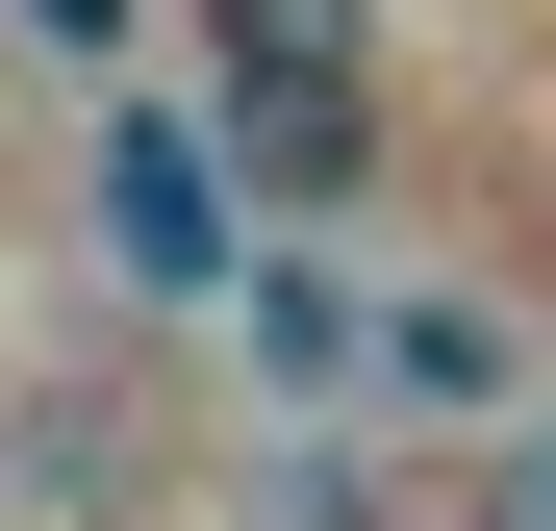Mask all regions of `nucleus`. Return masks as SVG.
<instances>
[{
	"instance_id": "nucleus-1",
	"label": "nucleus",
	"mask_w": 556,
	"mask_h": 531,
	"mask_svg": "<svg viewBox=\"0 0 556 531\" xmlns=\"http://www.w3.org/2000/svg\"><path fill=\"white\" fill-rule=\"evenodd\" d=\"M177 26H203V152H228V203L354 228V177H380V0H177Z\"/></svg>"
},
{
	"instance_id": "nucleus-2",
	"label": "nucleus",
	"mask_w": 556,
	"mask_h": 531,
	"mask_svg": "<svg viewBox=\"0 0 556 531\" xmlns=\"http://www.w3.org/2000/svg\"><path fill=\"white\" fill-rule=\"evenodd\" d=\"M102 279L127 304H228V152L177 102H127V76H102Z\"/></svg>"
},
{
	"instance_id": "nucleus-3",
	"label": "nucleus",
	"mask_w": 556,
	"mask_h": 531,
	"mask_svg": "<svg viewBox=\"0 0 556 531\" xmlns=\"http://www.w3.org/2000/svg\"><path fill=\"white\" fill-rule=\"evenodd\" d=\"M380 380H405L430 430H481V405H506V304H455V279H430V304H380Z\"/></svg>"
},
{
	"instance_id": "nucleus-4",
	"label": "nucleus",
	"mask_w": 556,
	"mask_h": 531,
	"mask_svg": "<svg viewBox=\"0 0 556 531\" xmlns=\"http://www.w3.org/2000/svg\"><path fill=\"white\" fill-rule=\"evenodd\" d=\"M228 304H253L278 380H354V279H329V253H228Z\"/></svg>"
},
{
	"instance_id": "nucleus-5",
	"label": "nucleus",
	"mask_w": 556,
	"mask_h": 531,
	"mask_svg": "<svg viewBox=\"0 0 556 531\" xmlns=\"http://www.w3.org/2000/svg\"><path fill=\"white\" fill-rule=\"evenodd\" d=\"M0 26H26V51H51V76H76V102H102V76H127V51H152V0H0Z\"/></svg>"
},
{
	"instance_id": "nucleus-6",
	"label": "nucleus",
	"mask_w": 556,
	"mask_h": 531,
	"mask_svg": "<svg viewBox=\"0 0 556 531\" xmlns=\"http://www.w3.org/2000/svg\"><path fill=\"white\" fill-rule=\"evenodd\" d=\"M531 456H556V430H531ZM531 531H556V481H531Z\"/></svg>"
}]
</instances>
